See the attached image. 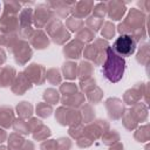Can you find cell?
<instances>
[{
  "label": "cell",
  "instance_id": "6da1fadb",
  "mask_svg": "<svg viewBox=\"0 0 150 150\" xmlns=\"http://www.w3.org/2000/svg\"><path fill=\"white\" fill-rule=\"evenodd\" d=\"M125 69V61L124 59L120 57L117 54L114 53L111 47L107 48V60L103 64V74L107 80L112 83L118 82L124 74Z\"/></svg>",
  "mask_w": 150,
  "mask_h": 150
},
{
  "label": "cell",
  "instance_id": "7a4b0ae2",
  "mask_svg": "<svg viewBox=\"0 0 150 150\" xmlns=\"http://www.w3.org/2000/svg\"><path fill=\"white\" fill-rule=\"evenodd\" d=\"M111 49L114 50L115 54H117L122 59L130 56L136 50V40L132 35L122 34L115 40Z\"/></svg>",
  "mask_w": 150,
  "mask_h": 150
},
{
  "label": "cell",
  "instance_id": "3957f363",
  "mask_svg": "<svg viewBox=\"0 0 150 150\" xmlns=\"http://www.w3.org/2000/svg\"><path fill=\"white\" fill-rule=\"evenodd\" d=\"M0 9H1V4H0Z\"/></svg>",
  "mask_w": 150,
  "mask_h": 150
}]
</instances>
